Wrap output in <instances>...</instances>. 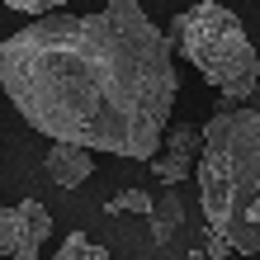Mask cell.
Returning a JSON list of instances; mask_svg holds the SVG:
<instances>
[{"instance_id": "obj_1", "label": "cell", "mask_w": 260, "mask_h": 260, "mask_svg": "<svg viewBox=\"0 0 260 260\" xmlns=\"http://www.w3.org/2000/svg\"><path fill=\"white\" fill-rule=\"evenodd\" d=\"M0 90L52 142L151 161L180 100L175 43L137 0H109L95 14H43L0 43Z\"/></svg>"}, {"instance_id": "obj_2", "label": "cell", "mask_w": 260, "mask_h": 260, "mask_svg": "<svg viewBox=\"0 0 260 260\" xmlns=\"http://www.w3.org/2000/svg\"><path fill=\"white\" fill-rule=\"evenodd\" d=\"M204 222L232 241V251L260 255V109H222L204 123L199 151Z\"/></svg>"}, {"instance_id": "obj_3", "label": "cell", "mask_w": 260, "mask_h": 260, "mask_svg": "<svg viewBox=\"0 0 260 260\" xmlns=\"http://www.w3.org/2000/svg\"><path fill=\"white\" fill-rule=\"evenodd\" d=\"M166 38L222 100H251L260 90V52L241 14H232L218 0H199L194 10L175 14Z\"/></svg>"}, {"instance_id": "obj_4", "label": "cell", "mask_w": 260, "mask_h": 260, "mask_svg": "<svg viewBox=\"0 0 260 260\" xmlns=\"http://www.w3.org/2000/svg\"><path fill=\"white\" fill-rule=\"evenodd\" d=\"M48 237H52V213L38 199H19V204L0 208V255L5 260H38Z\"/></svg>"}, {"instance_id": "obj_5", "label": "cell", "mask_w": 260, "mask_h": 260, "mask_svg": "<svg viewBox=\"0 0 260 260\" xmlns=\"http://www.w3.org/2000/svg\"><path fill=\"white\" fill-rule=\"evenodd\" d=\"M199 151H204V128L199 123H175L166 133V147L151 156V175L161 185H180L199 171Z\"/></svg>"}, {"instance_id": "obj_6", "label": "cell", "mask_w": 260, "mask_h": 260, "mask_svg": "<svg viewBox=\"0 0 260 260\" xmlns=\"http://www.w3.org/2000/svg\"><path fill=\"white\" fill-rule=\"evenodd\" d=\"M90 171H95V161H90V147L81 142H52L48 147V175H52V185H62V189H81Z\"/></svg>"}, {"instance_id": "obj_7", "label": "cell", "mask_w": 260, "mask_h": 260, "mask_svg": "<svg viewBox=\"0 0 260 260\" xmlns=\"http://www.w3.org/2000/svg\"><path fill=\"white\" fill-rule=\"evenodd\" d=\"M147 218H151V232H156V241H166V237L180 227V218H185V204H180L175 194H161L156 204H151Z\"/></svg>"}, {"instance_id": "obj_8", "label": "cell", "mask_w": 260, "mask_h": 260, "mask_svg": "<svg viewBox=\"0 0 260 260\" xmlns=\"http://www.w3.org/2000/svg\"><path fill=\"white\" fill-rule=\"evenodd\" d=\"M52 260H109V251L100 246V241H90L85 232H71L62 246H57V255Z\"/></svg>"}, {"instance_id": "obj_9", "label": "cell", "mask_w": 260, "mask_h": 260, "mask_svg": "<svg viewBox=\"0 0 260 260\" xmlns=\"http://www.w3.org/2000/svg\"><path fill=\"white\" fill-rule=\"evenodd\" d=\"M151 204H156V199H151L147 189H123L109 204V213H151Z\"/></svg>"}, {"instance_id": "obj_10", "label": "cell", "mask_w": 260, "mask_h": 260, "mask_svg": "<svg viewBox=\"0 0 260 260\" xmlns=\"http://www.w3.org/2000/svg\"><path fill=\"white\" fill-rule=\"evenodd\" d=\"M199 246L208 251V260H232L237 251H232V241H227L218 227H204V232H199Z\"/></svg>"}, {"instance_id": "obj_11", "label": "cell", "mask_w": 260, "mask_h": 260, "mask_svg": "<svg viewBox=\"0 0 260 260\" xmlns=\"http://www.w3.org/2000/svg\"><path fill=\"white\" fill-rule=\"evenodd\" d=\"M10 10H19V14H52V10H62L67 0H5Z\"/></svg>"}, {"instance_id": "obj_12", "label": "cell", "mask_w": 260, "mask_h": 260, "mask_svg": "<svg viewBox=\"0 0 260 260\" xmlns=\"http://www.w3.org/2000/svg\"><path fill=\"white\" fill-rule=\"evenodd\" d=\"M189 260H208V251H204V246H194V251H189Z\"/></svg>"}, {"instance_id": "obj_13", "label": "cell", "mask_w": 260, "mask_h": 260, "mask_svg": "<svg viewBox=\"0 0 260 260\" xmlns=\"http://www.w3.org/2000/svg\"><path fill=\"white\" fill-rule=\"evenodd\" d=\"M232 260H251V255H241V251H237V255H232Z\"/></svg>"}]
</instances>
